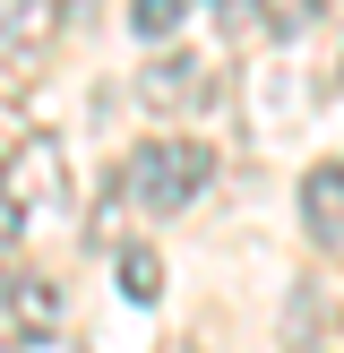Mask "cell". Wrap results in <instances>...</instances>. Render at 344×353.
I'll return each instance as SVG.
<instances>
[{"label": "cell", "mask_w": 344, "mask_h": 353, "mask_svg": "<svg viewBox=\"0 0 344 353\" xmlns=\"http://www.w3.org/2000/svg\"><path fill=\"white\" fill-rule=\"evenodd\" d=\"M26 17H34L26 0H0V34H17V26H26Z\"/></svg>", "instance_id": "9"}, {"label": "cell", "mask_w": 344, "mask_h": 353, "mask_svg": "<svg viewBox=\"0 0 344 353\" xmlns=\"http://www.w3.org/2000/svg\"><path fill=\"white\" fill-rule=\"evenodd\" d=\"M206 172H215V155H206L198 138H147V147H129V164H120V190H129L147 216H181L206 190Z\"/></svg>", "instance_id": "1"}, {"label": "cell", "mask_w": 344, "mask_h": 353, "mask_svg": "<svg viewBox=\"0 0 344 353\" xmlns=\"http://www.w3.org/2000/svg\"><path fill=\"white\" fill-rule=\"evenodd\" d=\"M138 103H155V112H198V103H215V69L189 61V52H172V61H155L147 78H138Z\"/></svg>", "instance_id": "2"}, {"label": "cell", "mask_w": 344, "mask_h": 353, "mask_svg": "<svg viewBox=\"0 0 344 353\" xmlns=\"http://www.w3.org/2000/svg\"><path fill=\"white\" fill-rule=\"evenodd\" d=\"M181 17H189V0H129V34L138 43H172Z\"/></svg>", "instance_id": "5"}, {"label": "cell", "mask_w": 344, "mask_h": 353, "mask_svg": "<svg viewBox=\"0 0 344 353\" xmlns=\"http://www.w3.org/2000/svg\"><path fill=\"white\" fill-rule=\"evenodd\" d=\"M9 302H17V327H26V336H52V327H61V293H52L43 276H34V285H9Z\"/></svg>", "instance_id": "4"}, {"label": "cell", "mask_w": 344, "mask_h": 353, "mask_svg": "<svg viewBox=\"0 0 344 353\" xmlns=\"http://www.w3.org/2000/svg\"><path fill=\"white\" fill-rule=\"evenodd\" d=\"M301 233L319 241V250L344 241V164H310L301 172Z\"/></svg>", "instance_id": "3"}, {"label": "cell", "mask_w": 344, "mask_h": 353, "mask_svg": "<svg viewBox=\"0 0 344 353\" xmlns=\"http://www.w3.org/2000/svg\"><path fill=\"white\" fill-rule=\"evenodd\" d=\"M0 353H17V345H0Z\"/></svg>", "instance_id": "10"}, {"label": "cell", "mask_w": 344, "mask_h": 353, "mask_svg": "<svg viewBox=\"0 0 344 353\" xmlns=\"http://www.w3.org/2000/svg\"><path fill=\"white\" fill-rule=\"evenodd\" d=\"M17 233H26V199L0 190V250H17Z\"/></svg>", "instance_id": "7"}, {"label": "cell", "mask_w": 344, "mask_h": 353, "mask_svg": "<svg viewBox=\"0 0 344 353\" xmlns=\"http://www.w3.org/2000/svg\"><path fill=\"white\" fill-rule=\"evenodd\" d=\"M215 17H224L233 34H241V26H267V0H215Z\"/></svg>", "instance_id": "8"}, {"label": "cell", "mask_w": 344, "mask_h": 353, "mask_svg": "<svg viewBox=\"0 0 344 353\" xmlns=\"http://www.w3.org/2000/svg\"><path fill=\"white\" fill-rule=\"evenodd\" d=\"M120 293H129V302H155V293H164V259L155 250H120Z\"/></svg>", "instance_id": "6"}]
</instances>
